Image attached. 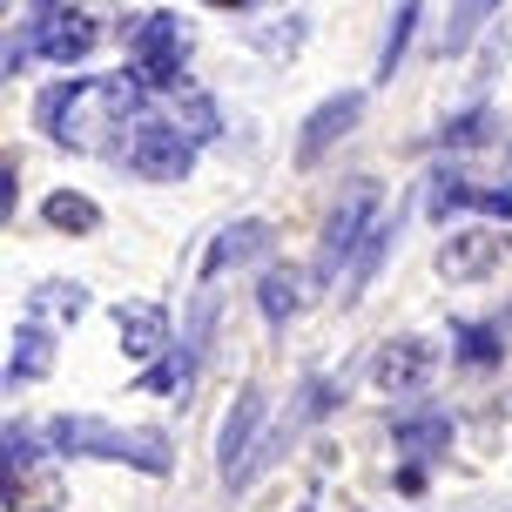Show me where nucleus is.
I'll list each match as a JSON object with an SVG mask.
<instances>
[{"label":"nucleus","mask_w":512,"mask_h":512,"mask_svg":"<svg viewBox=\"0 0 512 512\" xmlns=\"http://www.w3.org/2000/svg\"><path fill=\"white\" fill-rule=\"evenodd\" d=\"M34 122L54 135V149L95 155V149H108L115 135L142 128L149 115H142V88H135L128 75H75V81H54V88H41Z\"/></svg>","instance_id":"obj_1"},{"label":"nucleus","mask_w":512,"mask_h":512,"mask_svg":"<svg viewBox=\"0 0 512 512\" xmlns=\"http://www.w3.org/2000/svg\"><path fill=\"white\" fill-rule=\"evenodd\" d=\"M48 445L61 459H108V465H135L149 479H169L176 472V452H169V432H122L108 418H88V411H61L48 425Z\"/></svg>","instance_id":"obj_2"},{"label":"nucleus","mask_w":512,"mask_h":512,"mask_svg":"<svg viewBox=\"0 0 512 512\" xmlns=\"http://www.w3.org/2000/svg\"><path fill=\"white\" fill-rule=\"evenodd\" d=\"M378 209H384V189H378L371 176H358V182H351V189L331 203V216H324V236H317V263H310V277L331 283L337 270H351V263H358V250L371 243V230L384 223Z\"/></svg>","instance_id":"obj_3"},{"label":"nucleus","mask_w":512,"mask_h":512,"mask_svg":"<svg viewBox=\"0 0 512 512\" xmlns=\"http://www.w3.org/2000/svg\"><path fill=\"white\" fill-rule=\"evenodd\" d=\"M122 48L135 61V88H176L182 81V21L176 14H128Z\"/></svg>","instance_id":"obj_4"},{"label":"nucleus","mask_w":512,"mask_h":512,"mask_svg":"<svg viewBox=\"0 0 512 512\" xmlns=\"http://www.w3.org/2000/svg\"><path fill=\"white\" fill-rule=\"evenodd\" d=\"M122 162H128L135 182H189L196 176V142H189L176 122H142L128 135Z\"/></svg>","instance_id":"obj_5"},{"label":"nucleus","mask_w":512,"mask_h":512,"mask_svg":"<svg viewBox=\"0 0 512 512\" xmlns=\"http://www.w3.org/2000/svg\"><path fill=\"white\" fill-rule=\"evenodd\" d=\"M263 411H270V398H263V384H243L230 398V411H223V425H216V472H223V486H243V472H250L256 445H263Z\"/></svg>","instance_id":"obj_6"},{"label":"nucleus","mask_w":512,"mask_h":512,"mask_svg":"<svg viewBox=\"0 0 512 512\" xmlns=\"http://www.w3.org/2000/svg\"><path fill=\"white\" fill-rule=\"evenodd\" d=\"M358 115H364V95L358 88H337V95H324V102L304 115V128H297V169H317L324 155L358 128Z\"/></svg>","instance_id":"obj_7"},{"label":"nucleus","mask_w":512,"mask_h":512,"mask_svg":"<svg viewBox=\"0 0 512 512\" xmlns=\"http://www.w3.org/2000/svg\"><path fill=\"white\" fill-rule=\"evenodd\" d=\"M27 41H34V54H48V61H61V68H75L81 54L95 48V14H81V7H34Z\"/></svg>","instance_id":"obj_8"},{"label":"nucleus","mask_w":512,"mask_h":512,"mask_svg":"<svg viewBox=\"0 0 512 512\" xmlns=\"http://www.w3.org/2000/svg\"><path fill=\"white\" fill-rule=\"evenodd\" d=\"M506 250H512V236H499V230H452L445 243H438V277L479 283V277H492V270L506 263Z\"/></svg>","instance_id":"obj_9"},{"label":"nucleus","mask_w":512,"mask_h":512,"mask_svg":"<svg viewBox=\"0 0 512 512\" xmlns=\"http://www.w3.org/2000/svg\"><path fill=\"white\" fill-rule=\"evenodd\" d=\"M432 364H438V351L425 344V337H391L378 358H371V378H378V391H418V384L432 378Z\"/></svg>","instance_id":"obj_10"},{"label":"nucleus","mask_w":512,"mask_h":512,"mask_svg":"<svg viewBox=\"0 0 512 512\" xmlns=\"http://www.w3.org/2000/svg\"><path fill=\"white\" fill-rule=\"evenodd\" d=\"M452 411H405V418H391V445H398V459L405 465H425V459H438V452H452Z\"/></svg>","instance_id":"obj_11"},{"label":"nucleus","mask_w":512,"mask_h":512,"mask_svg":"<svg viewBox=\"0 0 512 512\" xmlns=\"http://www.w3.org/2000/svg\"><path fill=\"white\" fill-rule=\"evenodd\" d=\"M270 243H277V230H270L263 216L230 223V230L209 243V256H203V283H216L223 270H243V263H256V256H270Z\"/></svg>","instance_id":"obj_12"},{"label":"nucleus","mask_w":512,"mask_h":512,"mask_svg":"<svg viewBox=\"0 0 512 512\" xmlns=\"http://www.w3.org/2000/svg\"><path fill=\"white\" fill-rule=\"evenodd\" d=\"M256 310H263V324H270V331H290V317L304 310V270L270 263V270L256 277Z\"/></svg>","instance_id":"obj_13"},{"label":"nucleus","mask_w":512,"mask_h":512,"mask_svg":"<svg viewBox=\"0 0 512 512\" xmlns=\"http://www.w3.org/2000/svg\"><path fill=\"white\" fill-rule=\"evenodd\" d=\"M115 331H122V351L128 358H162L176 337H169V310L155 304H122L115 310Z\"/></svg>","instance_id":"obj_14"},{"label":"nucleus","mask_w":512,"mask_h":512,"mask_svg":"<svg viewBox=\"0 0 512 512\" xmlns=\"http://www.w3.org/2000/svg\"><path fill=\"white\" fill-rule=\"evenodd\" d=\"M54 371V331L41 317H27L14 331V351H7V384H41Z\"/></svg>","instance_id":"obj_15"},{"label":"nucleus","mask_w":512,"mask_h":512,"mask_svg":"<svg viewBox=\"0 0 512 512\" xmlns=\"http://www.w3.org/2000/svg\"><path fill=\"white\" fill-rule=\"evenodd\" d=\"M398 236H405V209H398V216H384L378 230H371V243H364V250H358V263L344 270V290H337L344 304H358L364 290L378 283V270H384V256H391V243H398Z\"/></svg>","instance_id":"obj_16"},{"label":"nucleus","mask_w":512,"mask_h":512,"mask_svg":"<svg viewBox=\"0 0 512 512\" xmlns=\"http://www.w3.org/2000/svg\"><path fill=\"white\" fill-rule=\"evenodd\" d=\"M499 358H506V317H486V324H459V331H452V364L492 371Z\"/></svg>","instance_id":"obj_17"},{"label":"nucleus","mask_w":512,"mask_h":512,"mask_svg":"<svg viewBox=\"0 0 512 512\" xmlns=\"http://www.w3.org/2000/svg\"><path fill=\"white\" fill-rule=\"evenodd\" d=\"M41 223L61 230V236H95V230H102V203L81 196V189H54L48 203H41Z\"/></svg>","instance_id":"obj_18"},{"label":"nucleus","mask_w":512,"mask_h":512,"mask_svg":"<svg viewBox=\"0 0 512 512\" xmlns=\"http://www.w3.org/2000/svg\"><path fill=\"white\" fill-rule=\"evenodd\" d=\"M418 21H425V7H418V0L391 7V27H384V48H378V81H398V61H405V48H411V34H418Z\"/></svg>","instance_id":"obj_19"},{"label":"nucleus","mask_w":512,"mask_h":512,"mask_svg":"<svg viewBox=\"0 0 512 512\" xmlns=\"http://www.w3.org/2000/svg\"><path fill=\"white\" fill-rule=\"evenodd\" d=\"M209 331H216V290L203 283V297H196V310H189V331H182V371H189V384H196V371H203L209 358Z\"/></svg>","instance_id":"obj_20"},{"label":"nucleus","mask_w":512,"mask_h":512,"mask_svg":"<svg viewBox=\"0 0 512 512\" xmlns=\"http://www.w3.org/2000/svg\"><path fill=\"white\" fill-rule=\"evenodd\" d=\"M0 445H7V472H0V499H7V492L27 486V472H34V459H41V445H34V432H27L21 418L0 432Z\"/></svg>","instance_id":"obj_21"},{"label":"nucleus","mask_w":512,"mask_h":512,"mask_svg":"<svg viewBox=\"0 0 512 512\" xmlns=\"http://www.w3.org/2000/svg\"><path fill=\"white\" fill-rule=\"evenodd\" d=\"M304 34H310V14H277V21H256L250 27V41L263 54H297V48H304Z\"/></svg>","instance_id":"obj_22"},{"label":"nucleus","mask_w":512,"mask_h":512,"mask_svg":"<svg viewBox=\"0 0 512 512\" xmlns=\"http://www.w3.org/2000/svg\"><path fill=\"white\" fill-rule=\"evenodd\" d=\"M34 317L81 324V317H88V290H81V283H41V290H34Z\"/></svg>","instance_id":"obj_23"},{"label":"nucleus","mask_w":512,"mask_h":512,"mask_svg":"<svg viewBox=\"0 0 512 512\" xmlns=\"http://www.w3.org/2000/svg\"><path fill=\"white\" fill-rule=\"evenodd\" d=\"M432 196H425V209H432L438 223H445V216H452V209H465L472 203V196H479V189H472V182H465V169H432Z\"/></svg>","instance_id":"obj_24"},{"label":"nucleus","mask_w":512,"mask_h":512,"mask_svg":"<svg viewBox=\"0 0 512 512\" xmlns=\"http://www.w3.org/2000/svg\"><path fill=\"white\" fill-rule=\"evenodd\" d=\"M176 128L196 142V149H203V142H216V135H223V115H216V102H209V95H196V88H189V95H182Z\"/></svg>","instance_id":"obj_25"},{"label":"nucleus","mask_w":512,"mask_h":512,"mask_svg":"<svg viewBox=\"0 0 512 512\" xmlns=\"http://www.w3.org/2000/svg\"><path fill=\"white\" fill-rule=\"evenodd\" d=\"M486 21H492L486 0H472V7H452V21H445V41H438V54H445V61H452V54H465V48H472V34H479Z\"/></svg>","instance_id":"obj_26"},{"label":"nucleus","mask_w":512,"mask_h":512,"mask_svg":"<svg viewBox=\"0 0 512 512\" xmlns=\"http://www.w3.org/2000/svg\"><path fill=\"white\" fill-rule=\"evenodd\" d=\"M479 142H492V115L486 108H465V115L445 122V149H479Z\"/></svg>","instance_id":"obj_27"},{"label":"nucleus","mask_w":512,"mask_h":512,"mask_svg":"<svg viewBox=\"0 0 512 512\" xmlns=\"http://www.w3.org/2000/svg\"><path fill=\"white\" fill-rule=\"evenodd\" d=\"M7 512H61V479H27L21 492H7Z\"/></svg>","instance_id":"obj_28"},{"label":"nucleus","mask_w":512,"mask_h":512,"mask_svg":"<svg viewBox=\"0 0 512 512\" xmlns=\"http://www.w3.org/2000/svg\"><path fill=\"white\" fill-rule=\"evenodd\" d=\"M337 398H344V378H310L304 384V418H331Z\"/></svg>","instance_id":"obj_29"},{"label":"nucleus","mask_w":512,"mask_h":512,"mask_svg":"<svg viewBox=\"0 0 512 512\" xmlns=\"http://www.w3.org/2000/svg\"><path fill=\"white\" fill-rule=\"evenodd\" d=\"M14 216H21V155L0 162V223H14Z\"/></svg>","instance_id":"obj_30"},{"label":"nucleus","mask_w":512,"mask_h":512,"mask_svg":"<svg viewBox=\"0 0 512 512\" xmlns=\"http://www.w3.org/2000/svg\"><path fill=\"white\" fill-rule=\"evenodd\" d=\"M472 209H486V216H506V223H512V182H506V189H479Z\"/></svg>","instance_id":"obj_31"},{"label":"nucleus","mask_w":512,"mask_h":512,"mask_svg":"<svg viewBox=\"0 0 512 512\" xmlns=\"http://www.w3.org/2000/svg\"><path fill=\"white\" fill-rule=\"evenodd\" d=\"M27 61H34V41H21V34H14V41H7V75H21Z\"/></svg>","instance_id":"obj_32"},{"label":"nucleus","mask_w":512,"mask_h":512,"mask_svg":"<svg viewBox=\"0 0 512 512\" xmlns=\"http://www.w3.org/2000/svg\"><path fill=\"white\" fill-rule=\"evenodd\" d=\"M297 512H317V499H304V506H297Z\"/></svg>","instance_id":"obj_33"}]
</instances>
